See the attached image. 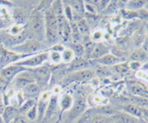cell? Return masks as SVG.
<instances>
[{"mask_svg": "<svg viewBox=\"0 0 148 123\" xmlns=\"http://www.w3.org/2000/svg\"><path fill=\"white\" fill-rule=\"evenodd\" d=\"M28 33L30 39H34L41 42L45 37V17L41 10H36L32 12L28 20Z\"/></svg>", "mask_w": 148, "mask_h": 123, "instance_id": "cell-1", "label": "cell"}, {"mask_svg": "<svg viewBox=\"0 0 148 123\" xmlns=\"http://www.w3.org/2000/svg\"><path fill=\"white\" fill-rule=\"evenodd\" d=\"M28 39H30V36L28 31L25 30H23L18 34H11L6 31H0V43L7 49H11L18 46Z\"/></svg>", "mask_w": 148, "mask_h": 123, "instance_id": "cell-2", "label": "cell"}, {"mask_svg": "<svg viewBox=\"0 0 148 123\" xmlns=\"http://www.w3.org/2000/svg\"><path fill=\"white\" fill-rule=\"evenodd\" d=\"M43 47H44L43 44L39 42V41L34 40V39H28L21 44L13 47L9 50H11V51L15 52L18 55H21V56L30 57L32 54L39 52L40 50L43 49Z\"/></svg>", "mask_w": 148, "mask_h": 123, "instance_id": "cell-3", "label": "cell"}, {"mask_svg": "<svg viewBox=\"0 0 148 123\" xmlns=\"http://www.w3.org/2000/svg\"><path fill=\"white\" fill-rule=\"evenodd\" d=\"M47 60H48V52H42L34 55V56H30L26 59H22V60L18 61L15 64L22 68H25V69H34V68L42 66Z\"/></svg>", "mask_w": 148, "mask_h": 123, "instance_id": "cell-4", "label": "cell"}, {"mask_svg": "<svg viewBox=\"0 0 148 123\" xmlns=\"http://www.w3.org/2000/svg\"><path fill=\"white\" fill-rule=\"evenodd\" d=\"M87 109V101L84 97L79 96L75 99V101H73V105L71 108L69 109V116H68V123H71L74 120H76L77 118L82 115L83 113L86 111Z\"/></svg>", "mask_w": 148, "mask_h": 123, "instance_id": "cell-5", "label": "cell"}, {"mask_svg": "<svg viewBox=\"0 0 148 123\" xmlns=\"http://www.w3.org/2000/svg\"><path fill=\"white\" fill-rule=\"evenodd\" d=\"M30 70L32 74L34 76L35 79V83L40 86L41 85L45 86L48 83V81L51 78V75H52V70L49 66L46 65H42L40 67L34 68V69H28Z\"/></svg>", "mask_w": 148, "mask_h": 123, "instance_id": "cell-6", "label": "cell"}, {"mask_svg": "<svg viewBox=\"0 0 148 123\" xmlns=\"http://www.w3.org/2000/svg\"><path fill=\"white\" fill-rule=\"evenodd\" d=\"M23 57L24 56H21L11 50L0 46V69L15 64Z\"/></svg>", "mask_w": 148, "mask_h": 123, "instance_id": "cell-7", "label": "cell"}, {"mask_svg": "<svg viewBox=\"0 0 148 123\" xmlns=\"http://www.w3.org/2000/svg\"><path fill=\"white\" fill-rule=\"evenodd\" d=\"M95 75L94 70H92L90 69H86V70L71 72V73L63 80V83L68 84V83H73V81H88L95 79Z\"/></svg>", "mask_w": 148, "mask_h": 123, "instance_id": "cell-8", "label": "cell"}, {"mask_svg": "<svg viewBox=\"0 0 148 123\" xmlns=\"http://www.w3.org/2000/svg\"><path fill=\"white\" fill-rule=\"evenodd\" d=\"M12 83L16 88H18V90H22L23 88H25L27 85L35 83V79H34V74H32V72L30 70L26 69L25 70L20 72V73L14 78Z\"/></svg>", "mask_w": 148, "mask_h": 123, "instance_id": "cell-9", "label": "cell"}, {"mask_svg": "<svg viewBox=\"0 0 148 123\" xmlns=\"http://www.w3.org/2000/svg\"><path fill=\"white\" fill-rule=\"evenodd\" d=\"M25 70H26L25 68H22L17 64H12L10 66L3 68V69H0V76L9 83L10 81L14 80V78H15L20 72Z\"/></svg>", "mask_w": 148, "mask_h": 123, "instance_id": "cell-10", "label": "cell"}, {"mask_svg": "<svg viewBox=\"0 0 148 123\" xmlns=\"http://www.w3.org/2000/svg\"><path fill=\"white\" fill-rule=\"evenodd\" d=\"M21 91L23 95H24L25 100H35L39 97V95L41 94V88L36 83L27 85Z\"/></svg>", "mask_w": 148, "mask_h": 123, "instance_id": "cell-11", "label": "cell"}, {"mask_svg": "<svg viewBox=\"0 0 148 123\" xmlns=\"http://www.w3.org/2000/svg\"><path fill=\"white\" fill-rule=\"evenodd\" d=\"M108 53H110V49L109 47L106 45V44H104L103 42L100 43H95V45L94 47V50L90 56L89 60H97L101 57H103L106 55H108Z\"/></svg>", "mask_w": 148, "mask_h": 123, "instance_id": "cell-12", "label": "cell"}, {"mask_svg": "<svg viewBox=\"0 0 148 123\" xmlns=\"http://www.w3.org/2000/svg\"><path fill=\"white\" fill-rule=\"evenodd\" d=\"M95 61L98 63V65H101V66L113 67L115 65L123 62V59L116 57L115 55H113L112 53H108V55H106V56H104L103 57L97 59V60H95Z\"/></svg>", "mask_w": 148, "mask_h": 123, "instance_id": "cell-13", "label": "cell"}, {"mask_svg": "<svg viewBox=\"0 0 148 123\" xmlns=\"http://www.w3.org/2000/svg\"><path fill=\"white\" fill-rule=\"evenodd\" d=\"M113 123H137V118L129 115L124 111H117L113 116H111Z\"/></svg>", "mask_w": 148, "mask_h": 123, "instance_id": "cell-14", "label": "cell"}, {"mask_svg": "<svg viewBox=\"0 0 148 123\" xmlns=\"http://www.w3.org/2000/svg\"><path fill=\"white\" fill-rule=\"evenodd\" d=\"M89 67V60L84 57L81 58H75L73 61H71L69 64L68 67V71L69 72H74L82 70H86Z\"/></svg>", "mask_w": 148, "mask_h": 123, "instance_id": "cell-15", "label": "cell"}, {"mask_svg": "<svg viewBox=\"0 0 148 123\" xmlns=\"http://www.w3.org/2000/svg\"><path fill=\"white\" fill-rule=\"evenodd\" d=\"M131 38H132L134 48H140L143 43L145 42V40L146 39V31H145V24H143L140 29H138L135 33L131 36Z\"/></svg>", "mask_w": 148, "mask_h": 123, "instance_id": "cell-16", "label": "cell"}, {"mask_svg": "<svg viewBox=\"0 0 148 123\" xmlns=\"http://www.w3.org/2000/svg\"><path fill=\"white\" fill-rule=\"evenodd\" d=\"M129 60L130 61H136L141 63V64H145L148 61V55L140 48H134L131 54L129 55Z\"/></svg>", "mask_w": 148, "mask_h": 123, "instance_id": "cell-17", "label": "cell"}, {"mask_svg": "<svg viewBox=\"0 0 148 123\" xmlns=\"http://www.w3.org/2000/svg\"><path fill=\"white\" fill-rule=\"evenodd\" d=\"M18 114V107L10 106V105H7L1 118L5 123H11L14 120V118L17 117Z\"/></svg>", "mask_w": 148, "mask_h": 123, "instance_id": "cell-18", "label": "cell"}, {"mask_svg": "<svg viewBox=\"0 0 148 123\" xmlns=\"http://www.w3.org/2000/svg\"><path fill=\"white\" fill-rule=\"evenodd\" d=\"M116 44H117L116 47L125 53H127L130 50L134 48L132 38L128 37V36H120V37L118 38L117 41H116Z\"/></svg>", "mask_w": 148, "mask_h": 123, "instance_id": "cell-19", "label": "cell"}, {"mask_svg": "<svg viewBox=\"0 0 148 123\" xmlns=\"http://www.w3.org/2000/svg\"><path fill=\"white\" fill-rule=\"evenodd\" d=\"M58 106V98L57 95H51L48 101L47 107H46V111L45 114V118H50L51 117H53L55 115L57 108Z\"/></svg>", "mask_w": 148, "mask_h": 123, "instance_id": "cell-20", "label": "cell"}, {"mask_svg": "<svg viewBox=\"0 0 148 123\" xmlns=\"http://www.w3.org/2000/svg\"><path fill=\"white\" fill-rule=\"evenodd\" d=\"M130 91H131V93L133 96H138V97L148 99V88H145L143 85L132 84L131 87H130Z\"/></svg>", "mask_w": 148, "mask_h": 123, "instance_id": "cell-21", "label": "cell"}, {"mask_svg": "<svg viewBox=\"0 0 148 123\" xmlns=\"http://www.w3.org/2000/svg\"><path fill=\"white\" fill-rule=\"evenodd\" d=\"M77 25V29L79 31V33L81 34L82 38L83 37H90L91 36V28L90 24L85 19H82L79 20L78 22H75Z\"/></svg>", "mask_w": 148, "mask_h": 123, "instance_id": "cell-22", "label": "cell"}, {"mask_svg": "<svg viewBox=\"0 0 148 123\" xmlns=\"http://www.w3.org/2000/svg\"><path fill=\"white\" fill-rule=\"evenodd\" d=\"M122 111L128 113L129 115L134 117L135 118H137V120H139V118H142L143 108L135 106V105H133L132 103L127 104V105H125V106H123Z\"/></svg>", "mask_w": 148, "mask_h": 123, "instance_id": "cell-23", "label": "cell"}, {"mask_svg": "<svg viewBox=\"0 0 148 123\" xmlns=\"http://www.w3.org/2000/svg\"><path fill=\"white\" fill-rule=\"evenodd\" d=\"M143 25V23L138 19L129 21L126 29H125V33L122 36H128V37H131V36L135 33L138 29H140Z\"/></svg>", "mask_w": 148, "mask_h": 123, "instance_id": "cell-24", "label": "cell"}, {"mask_svg": "<svg viewBox=\"0 0 148 123\" xmlns=\"http://www.w3.org/2000/svg\"><path fill=\"white\" fill-rule=\"evenodd\" d=\"M94 112H95V114H97V115L111 117V116H113L116 112H117V110H116V108L113 107L112 106L104 105V106H100V107H97L96 108H95Z\"/></svg>", "mask_w": 148, "mask_h": 123, "instance_id": "cell-25", "label": "cell"}, {"mask_svg": "<svg viewBox=\"0 0 148 123\" xmlns=\"http://www.w3.org/2000/svg\"><path fill=\"white\" fill-rule=\"evenodd\" d=\"M68 5L71 8L72 12L75 13V14L81 15L83 17V15L86 13L84 2L83 1H69L68 3Z\"/></svg>", "mask_w": 148, "mask_h": 123, "instance_id": "cell-26", "label": "cell"}, {"mask_svg": "<svg viewBox=\"0 0 148 123\" xmlns=\"http://www.w3.org/2000/svg\"><path fill=\"white\" fill-rule=\"evenodd\" d=\"M146 4L145 0H131L125 4V8L132 11H138L145 8Z\"/></svg>", "mask_w": 148, "mask_h": 123, "instance_id": "cell-27", "label": "cell"}, {"mask_svg": "<svg viewBox=\"0 0 148 123\" xmlns=\"http://www.w3.org/2000/svg\"><path fill=\"white\" fill-rule=\"evenodd\" d=\"M58 105L59 107H61L62 110L66 111V110H69L71 108L72 105H73V98L71 95H69L68 94H64L61 96L58 100Z\"/></svg>", "mask_w": 148, "mask_h": 123, "instance_id": "cell-28", "label": "cell"}, {"mask_svg": "<svg viewBox=\"0 0 148 123\" xmlns=\"http://www.w3.org/2000/svg\"><path fill=\"white\" fill-rule=\"evenodd\" d=\"M69 49L73 52L75 58L84 57V46L82 43H72Z\"/></svg>", "mask_w": 148, "mask_h": 123, "instance_id": "cell-29", "label": "cell"}, {"mask_svg": "<svg viewBox=\"0 0 148 123\" xmlns=\"http://www.w3.org/2000/svg\"><path fill=\"white\" fill-rule=\"evenodd\" d=\"M35 105H36L35 100H25V101L20 106V107H18V114H21V115H25L27 111L30 110V109L34 106H35Z\"/></svg>", "mask_w": 148, "mask_h": 123, "instance_id": "cell-30", "label": "cell"}, {"mask_svg": "<svg viewBox=\"0 0 148 123\" xmlns=\"http://www.w3.org/2000/svg\"><path fill=\"white\" fill-rule=\"evenodd\" d=\"M13 18L18 24H22L26 21L25 13L21 8H15L13 11Z\"/></svg>", "mask_w": 148, "mask_h": 123, "instance_id": "cell-31", "label": "cell"}, {"mask_svg": "<svg viewBox=\"0 0 148 123\" xmlns=\"http://www.w3.org/2000/svg\"><path fill=\"white\" fill-rule=\"evenodd\" d=\"M94 72H95V75L98 76L99 78H106V77L110 76L111 74V71L108 70V67H105L101 65L97 67Z\"/></svg>", "mask_w": 148, "mask_h": 123, "instance_id": "cell-32", "label": "cell"}, {"mask_svg": "<svg viewBox=\"0 0 148 123\" xmlns=\"http://www.w3.org/2000/svg\"><path fill=\"white\" fill-rule=\"evenodd\" d=\"M61 58H62V62L69 64L71 61L75 59V56H74L73 52L69 48H65L63 50V52L61 53Z\"/></svg>", "mask_w": 148, "mask_h": 123, "instance_id": "cell-33", "label": "cell"}, {"mask_svg": "<svg viewBox=\"0 0 148 123\" xmlns=\"http://www.w3.org/2000/svg\"><path fill=\"white\" fill-rule=\"evenodd\" d=\"M113 70L118 74H126L130 71L129 64L126 62H121L119 64H117L112 67Z\"/></svg>", "mask_w": 148, "mask_h": 123, "instance_id": "cell-34", "label": "cell"}, {"mask_svg": "<svg viewBox=\"0 0 148 123\" xmlns=\"http://www.w3.org/2000/svg\"><path fill=\"white\" fill-rule=\"evenodd\" d=\"M89 123H113V120L110 117H106L102 115H97L95 114Z\"/></svg>", "mask_w": 148, "mask_h": 123, "instance_id": "cell-35", "label": "cell"}, {"mask_svg": "<svg viewBox=\"0 0 148 123\" xmlns=\"http://www.w3.org/2000/svg\"><path fill=\"white\" fill-rule=\"evenodd\" d=\"M48 60L55 63V64H59L60 62H62L61 53H59L58 51H55V50L51 49L50 51L48 52Z\"/></svg>", "mask_w": 148, "mask_h": 123, "instance_id": "cell-36", "label": "cell"}, {"mask_svg": "<svg viewBox=\"0 0 148 123\" xmlns=\"http://www.w3.org/2000/svg\"><path fill=\"white\" fill-rule=\"evenodd\" d=\"M121 15L125 20H127L129 21L137 19V11H132V10H126V8L121 10Z\"/></svg>", "mask_w": 148, "mask_h": 123, "instance_id": "cell-37", "label": "cell"}, {"mask_svg": "<svg viewBox=\"0 0 148 123\" xmlns=\"http://www.w3.org/2000/svg\"><path fill=\"white\" fill-rule=\"evenodd\" d=\"M91 39L95 43H100L104 39V33L101 30H95L91 33Z\"/></svg>", "mask_w": 148, "mask_h": 123, "instance_id": "cell-38", "label": "cell"}, {"mask_svg": "<svg viewBox=\"0 0 148 123\" xmlns=\"http://www.w3.org/2000/svg\"><path fill=\"white\" fill-rule=\"evenodd\" d=\"M25 116L26 118H28V120L29 121H32V120H34L37 118V106L35 105V106L32 107L30 110H28L27 113L25 114Z\"/></svg>", "mask_w": 148, "mask_h": 123, "instance_id": "cell-39", "label": "cell"}, {"mask_svg": "<svg viewBox=\"0 0 148 123\" xmlns=\"http://www.w3.org/2000/svg\"><path fill=\"white\" fill-rule=\"evenodd\" d=\"M137 19L140 20L142 22H145L148 23V11L145 8H142V10L137 11Z\"/></svg>", "mask_w": 148, "mask_h": 123, "instance_id": "cell-40", "label": "cell"}, {"mask_svg": "<svg viewBox=\"0 0 148 123\" xmlns=\"http://www.w3.org/2000/svg\"><path fill=\"white\" fill-rule=\"evenodd\" d=\"M30 121L28 120V118H26L25 115H21L18 114L17 117L14 118V120L11 123H29Z\"/></svg>", "mask_w": 148, "mask_h": 123, "instance_id": "cell-41", "label": "cell"}, {"mask_svg": "<svg viewBox=\"0 0 148 123\" xmlns=\"http://www.w3.org/2000/svg\"><path fill=\"white\" fill-rule=\"evenodd\" d=\"M128 64H129L130 70H140L143 66V64L136 61H130Z\"/></svg>", "mask_w": 148, "mask_h": 123, "instance_id": "cell-42", "label": "cell"}, {"mask_svg": "<svg viewBox=\"0 0 148 123\" xmlns=\"http://www.w3.org/2000/svg\"><path fill=\"white\" fill-rule=\"evenodd\" d=\"M8 83L4 80L1 76H0V94H5L7 91V87H8Z\"/></svg>", "mask_w": 148, "mask_h": 123, "instance_id": "cell-43", "label": "cell"}, {"mask_svg": "<svg viewBox=\"0 0 148 123\" xmlns=\"http://www.w3.org/2000/svg\"><path fill=\"white\" fill-rule=\"evenodd\" d=\"M141 48L148 55V38H147V37H146V39L145 40V42L143 43V44L141 45Z\"/></svg>", "mask_w": 148, "mask_h": 123, "instance_id": "cell-44", "label": "cell"}, {"mask_svg": "<svg viewBox=\"0 0 148 123\" xmlns=\"http://www.w3.org/2000/svg\"><path fill=\"white\" fill-rule=\"evenodd\" d=\"M142 120H145L148 122V109L143 108V112H142Z\"/></svg>", "mask_w": 148, "mask_h": 123, "instance_id": "cell-45", "label": "cell"}, {"mask_svg": "<svg viewBox=\"0 0 148 123\" xmlns=\"http://www.w3.org/2000/svg\"><path fill=\"white\" fill-rule=\"evenodd\" d=\"M5 107H6V105H5L3 100L0 98V117L2 116V114H3V112L5 110Z\"/></svg>", "mask_w": 148, "mask_h": 123, "instance_id": "cell-46", "label": "cell"}, {"mask_svg": "<svg viewBox=\"0 0 148 123\" xmlns=\"http://www.w3.org/2000/svg\"><path fill=\"white\" fill-rule=\"evenodd\" d=\"M145 31H146V37L148 38V23H145Z\"/></svg>", "mask_w": 148, "mask_h": 123, "instance_id": "cell-47", "label": "cell"}, {"mask_svg": "<svg viewBox=\"0 0 148 123\" xmlns=\"http://www.w3.org/2000/svg\"><path fill=\"white\" fill-rule=\"evenodd\" d=\"M143 8L148 11V1H146V4H145V8Z\"/></svg>", "mask_w": 148, "mask_h": 123, "instance_id": "cell-48", "label": "cell"}, {"mask_svg": "<svg viewBox=\"0 0 148 123\" xmlns=\"http://www.w3.org/2000/svg\"><path fill=\"white\" fill-rule=\"evenodd\" d=\"M145 109H148V105H147V107H146V108Z\"/></svg>", "mask_w": 148, "mask_h": 123, "instance_id": "cell-49", "label": "cell"}]
</instances>
